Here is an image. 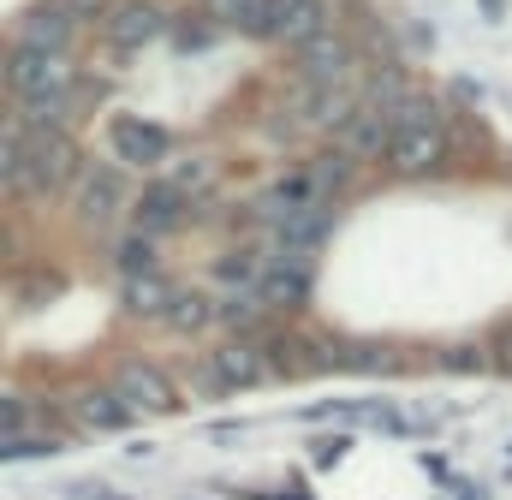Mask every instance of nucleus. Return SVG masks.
<instances>
[{"label": "nucleus", "instance_id": "obj_8", "mask_svg": "<svg viewBox=\"0 0 512 500\" xmlns=\"http://www.w3.org/2000/svg\"><path fill=\"white\" fill-rule=\"evenodd\" d=\"M114 387L126 393L143 417H167V411H179V387L167 381V370H155V364H143V358H126L120 375H114Z\"/></svg>", "mask_w": 512, "mask_h": 500}, {"label": "nucleus", "instance_id": "obj_27", "mask_svg": "<svg viewBox=\"0 0 512 500\" xmlns=\"http://www.w3.org/2000/svg\"><path fill=\"white\" fill-rule=\"evenodd\" d=\"M286 12H292V6H280V0H251L245 18H239V30H245V36H280V30H286Z\"/></svg>", "mask_w": 512, "mask_h": 500}, {"label": "nucleus", "instance_id": "obj_34", "mask_svg": "<svg viewBox=\"0 0 512 500\" xmlns=\"http://www.w3.org/2000/svg\"><path fill=\"white\" fill-rule=\"evenodd\" d=\"M280 6H304V0H280Z\"/></svg>", "mask_w": 512, "mask_h": 500}, {"label": "nucleus", "instance_id": "obj_31", "mask_svg": "<svg viewBox=\"0 0 512 500\" xmlns=\"http://www.w3.org/2000/svg\"><path fill=\"white\" fill-rule=\"evenodd\" d=\"M489 364H495L501 375H512V322L495 334V352H489Z\"/></svg>", "mask_w": 512, "mask_h": 500}, {"label": "nucleus", "instance_id": "obj_20", "mask_svg": "<svg viewBox=\"0 0 512 500\" xmlns=\"http://www.w3.org/2000/svg\"><path fill=\"white\" fill-rule=\"evenodd\" d=\"M334 375L346 370V340H334V334H298V375Z\"/></svg>", "mask_w": 512, "mask_h": 500}, {"label": "nucleus", "instance_id": "obj_26", "mask_svg": "<svg viewBox=\"0 0 512 500\" xmlns=\"http://www.w3.org/2000/svg\"><path fill=\"white\" fill-rule=\"evenodd\" d=\"M322 30H328V12H322V0H304V6H292V12H286V30H280V36H286L292 48H304V42H316Z\"/></svg>", "mask_w": 512, "mask_h": 500}, {"label": "nucleus", "instance_id": "obj_6", "mask_svg": "<svg viewBox=\"0 0 512 500\" xmlns=\"http://www.w3.org/2000/svg\"><path fill=\"white\" fill-rule=\"evenodd\" d=\"M251 292L262 298V310H268V316H292V310H304V304H310V262L268 256Z\"/></svg>", "mask_w": 512, "mask_h": 500}, {"label": "nucleus", "instance_id": "obj_23", "mask_svg": "<svg viewBox=\"0 0 512 500\" xmlns=\"http://www.w3.org/2000/svg\"><path fill=\"white\" fill-rule=\"evenodd\" d=\"M399 346H382V340H346V370H364V375H387L399 370Z\"/></svg>", "mask_w": 512, "mask_h": 500}, {"label": "nucleus", "instance_id": "obj_13", "mask_svg": "<svg viewBox=\"0 0 512 500\" xmlns=\"http://www.w3.org/2000/svg\"><path fill=\"white\" fill-rule=\"evenodd\" d=\"M131 215H137V233H173V227H185L191 221V191L185 185H149V191H137V203H131Z\"/></svg>", "mask_w": 512, "mask_h": 500}, {"label": "nucleus", "instance_id": "obj_21", "mask_svg": "<svg viewBox=\"0 0 512 500\" xmlns=\"http://www.w3.org/2000/svg\"><path fill=\"white\" fill-rule=\"evenodd\" d=\"M167 328H173V334H185V340H191V334H203V328H215V292H191V286H185V292H179V304L167 310Z\"/></svg>", "mask_w": 512, "mask_h": 500}, {"label": "nucleus", "instance_id": "obj_2", "mask_svg": "<svg viewBox=\"0 0 512 500\" xmlns=\"http://www.w3.org/2000/svg\"><path fill=\"white\" fill-rule=\"evenodd\" d=\"M6 84H12V96H24V102H36V96H72V54L12 48V54H6Z\"/></svg>", "mask_w": 512, "mask_h": 500}, {"label": "nucleus", "instance_id": "obj_15", "mask_svg": "<svg viewBox=\"0 0 512 500\" xmlns=\"http://www.w3.org/2000/svg\"><path fill=\"white\" fill-rule=\"evenodd\" d=\"M72 417H78L84 429H96V435H114V429H126L131 417H143V411L131 405L120 387H84L78 405H72Z\"/></svg>", "mask_w": 512, "mask_h": 500}, {"label": "nucleus", "instance_id": "obj_4", "mask_svg": "<svg viewBox=\"0 0 512 500\" xmlns=\"http://www.w3.org/2000/svg\"><path fill=\"white\" fill-rule=\"evenodd\" d=\"M447 149H453V137H447V125H441V120H429V125H393L387 167H393L399 179H423V173H435V167L447 161Z\"/></svg>", "mask_w": 512, "mask_h": 500}, {"label": "nucleus", "instance_id": "obj_12", "mask_svg": "<svg viewBox=\"0 0 512 500\" xmlns=\"http://www.w3.org/2000/svg\"><path fill=\"white\" fill-rule=\"evenodd\" d=\"M72 36H78V24L60 12V0H48V6H30V12L18 18V36H12V48H36V54H72Z\"/></svg>", "mask_w": 512, "mask_h": 500}, {"label": "nucleus", "instance_id": "obj_7", "mask_svg": "<svg viewBox=\"0 0 512 500\" xmlns=\"http://www.w3.org/2000/svg\"><path fill=\"white\" fill-rule=\"evenodd\" d=\"M126 203H137L131 185H126V167H84V179H78V215H84L90 227L120 221Z\"/></svg>", "mask_w": 512, "mask_h": 500}, {"label": "nucleus", "instance_id": "obj_17", "mask_svg": "<svg viewBox=\"0 0 512 500\" xmlns=\"http://www.w3.org/2000/svg\"><path fill=\"white\" fill-rule=\"evenodd\" d=\"M298 114H304L310 125L340 131V125L358 114V102H352V90H346V84H310V90H304V102H298Z\"/></svg>", "mask_w": 512, "mask_h": 500}, {"label": "nucleus", "instance_id": "obj_16", "mask_svg": "<svg viewBox=\"0 0 512 500\" xmlns=\"http://www.w3.org/2000/svg\"><path fill=\"white\" fill-rule=\"evenodd\" d=\"M179 292L185 286H173L161 268H149V274H131V280H120V304H126L131 316H161L167 322V310L179 304Z\"/></svg>", "mask_w": 512, "mask_h": 500}, {"label": "nucleus", "instance_id": "obj_18", "mask_svg": "<svg viewBox=\"0 0 512 500\" xmlns=\"http://www.w3.org/2000/svg\"><path fill=\"white\" fill-rule=\"evenodd\" d=\"M30 131H18V120H6V137H0V185L6 197H24L30 191V155H24Z\"/></svg>", "mask_w": 512, "mask_h": 500}, {"label": "nucleus", "instance_id": "obj_32", "mask_svg": "<svg viewBox=\"0 0 512 500\" xmlns=\"http://www.w3.org/2000/svg\"><path fill=\"white\" fill-rule=\"evenodd\" d=\"M245 6H251V0H209V18H221V24H233V30H239Z\"/></svg>", "mask_w": 512, "mask_h": 500}, {"label": "nucleus", "instance_id": "obj_10", "mask_svg": "<svg viewBox=\"0 0 512 500\" xmlns=\"http://www.w3.org/2000/svg\"><path fill=\"white\" fill-rule=\"evenodd\" d=\"M334 149L352 155V161H387V149H393V120H387L382 108L358 102V114L334 131Z\"/></svg>", "mask_w": 512, "mask_h": 500}, {"label": "nucleus", "instance_id": "obj_24", "mask_svg": "<svg viewBox=\"0 0 512 500\" xmlns=\"http://www.w3.org/2000/svg\"><path fill=\"white\" fill-rule=\"evenodd\" d=\"M215 322H221V328H262L268 310H262L256 292H227V298H215Z\"/></svg>", "mask_w": 512, "mask_h": 500}, {"label": "nucleus", "instance_id": "obj_11", "mask_svg": "<svg viewBox=\"0 0 512 500\" xmlns=\"http://www.w3.org/2000/svg\"><path fill=\"white\" fill-rule=\"evenodd\" d=\"M334 233V209L328 203H316V209H298V215H286L280 227H274V250L268 256H286V262H310L316 245Z\"/></svg>", "mask_w": 512, "mask_h": 500}, {"label": "nucleus", "instance_id": "obj_30", "mask_svg": "<svg viewBox=\"0 0 512 500\" xmlns=\"http://www.w3.org/2000/svg\"><path fill=\"white\" fill-rule=\"evenodd\" d=\"M435 364H441V370H477L483 352H471V346H447V352H435Z\"/></svg>", "mask_w": 512, "mask_h": 500}, {"label": "nucleus", "instance_id": "obj_3", "mask_svg": "<svg viewBox=\"0 0 512 500\" xmlns=\"http://www.w3.org/2000/svg\"><path fill=\"white\" fill-rule=\"evenodd\" d=\"M268 375V352L251 346V340H227V346H215V358L197 370V393H209V399H221V393H239V387H256Z\"/></svg>", "mask_w": 512, "mask_h": 500}, {"label": "nucleus", "instance_id": "obj_22", "mask_svg": "<svg viewBox=\"0 0 512 500\" xmlns=\"http://www.w3.org/2000/svg\"><path fill=\"white\" fill-rule=\"evenodd\" d=\"M352 155H340V149H328V155H316L310 161V185H316V203H334L346 185H352Z\"/></svg>", "mask_w": 512, "mask_h": 500}, {"label": "nucleus", "instance_id": "obj_5", "mask_svg": "<svg viewBox=\"0 0 512 500\" xmlns=\"http://www.w3.org/2000/svg\"><path fill=\"white\" fill-rule=\"evenodd\" d=\"M108 143L120 155V167H161L173 155V131L155 120H137V114H120L108 120Z\"/></svg>", "mask_w": 512, "mask_h": 500}, {"label": "nucleus", "instance_id": "obj_19", "mask_svg": "<svg viewBox=\"0 0 512 500\" xmlns=\"http://www.w3.org/2000/svg\"><path fill=\"white\" fill-rule=\"evenodd\" d=\"M364 102L370 108H382L387 120L411 102V78H405V66H393V60H382L376 72H370V84H364Z\"/></svg>", "mask_w": 512, "mask_h": 500}, {"label": "nucleus", "instance_id": "obj_33", "mask_svg": "<svg viewBox=\"0 0 512 500\" xmlns=\"http://www.w3.org/2000/svg\"><path fill=\"white\" fill-rule=\"evenodd\" d=\"M477 6H483V18H489V24H501V18H507V0H477Z\"/></svg>", "mask_w": 512, "mask_h": 500}, {"label": "nucleus", "instance_id": "obj_29", "mask_svg": "<svg viewBox=\"0 0 512 500\" xmlns=\"http://www.w3.org/2000/svg\"><path fill=\"white\" fill-rule=\"evenodd\" d=\"M120 0H60V12L72 18V24H90V18H102L108 24V12H114Z\"/></svg>", "mask_w": 512, "mask_h": 500}, {"label": "nucleus", "instance_id": "obj_28", "mask_svg": "<svg viewBox=\"0 0 512 500\" xmlns=\"http://www.w3.org/2000/svg\"><path fill=\"white\" fill-rule=\"evenodd\" d=\"M0 429H6V447L30 429V405H24L18 393H6V399H0Z\"/></svg>", "mask_w": 512, "mask_h": 500}, {"label": "nucleus", "instance_id": "obj_9", "mask_svg": "<svg viewBox=\"0 0 512 500\" xmlns=\"http://www.w3.org/2000/svg\"><path fill=\"white\" fill-rule=\"evenodd\" d=\"M161 30H167V18H161L155 0H120V6L108 12V24H102V36H108L114 54H137V48H149Z\"/></svg>", "mask_w": 512, "mask_h": 500}, {"label": "nucleus", "instance_id": "obj_25", "mask_svg": "<svg viewBox=\"0 0 512 500\" xmlns=\"http://www.w3.org/2000/svg\"><path fill=\"white\" fill-rule=\"evenodd\" d=\"M108 256H114V268H120V274H149V268H155V239H149V233H126V239H114V250H108Z\"/></svg>", "mask_w": 512, "mask_h": 500}, {"label": "nucleus", "instance_id": "obj_14", "mask_svg": "<svg viewBox=\"0 0 512 500\" xmlns=\"http://www.w3.org/2000/svg\"><path fill=\"white\" fill-rule=\"evenodd\" d=\"M346 66H352V42L334 36V30H322L316 42L298 48V78L304 84H346Z\"/></svg>", "mask_w": 512, "mask_h": 500}, {"label": "nucleus", "instance_id": "obj_1", "mask_svg": "<svg viewBox=\"0 0 512 500\" xmlns=\"http://www.w3.org/2000/svg\"><path fill=\"white\" fill-rule=\"evenodd\" d=\"M24 155H30V191H36V197L66 191L72 179H84V155H78L72 131H30Z\"/></svg>", "mask_w": 512, "mask_h": 500}]
</instances>
